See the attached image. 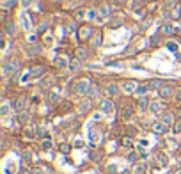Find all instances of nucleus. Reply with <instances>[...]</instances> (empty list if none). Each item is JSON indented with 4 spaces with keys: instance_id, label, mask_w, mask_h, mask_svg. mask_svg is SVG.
Listing matches in <instances>:
<instances>
[{
    "instance_id": "29",
    "label": "nucleus",
    "mask_w": 181,
    "mask_h": 174,
    "mask_svg": "<svg viewBox=\"0 0 181 174\" xmlns=\"http://www.w3.org/2000/svg\"><path fill=\"white\" fill-rule=\"evenodd\" d=\"M78 57H80V59L87 57V52H85V50H78Z\"/></svg>"
},
{
    "instance_id": "12",
    "label": "nucleus",
    "mask_w": 181,
    "mask_h": 174,
    "mask_svg": "<svg viewBox=\"0 0 181 174\" xmlns=\"http://www.w3.org/2000/svg\"><path fill=\"white\" fill-rule=\"evenodd\" d=\"M148 87H149V91H155V89H160V87H162V82H160V80H151V82L148 84Z\"/></svg>"
},
{
    "instance_id": "14",
    "label": "nucleus",
    "mask_w": 181,
    "mask_h": 174,
    "mask_svg": "<svg viewBox=\"0 0 181 174\" xmlns=\"http://www.w3.org/2000/svg\"><path fill=\"white\" fill-rule=\"evenodd\" d=\"M162 123H164L165 126H171V124L174 123V117H172L171 114H165V116H164V119H162Z\"/></svg>"
},
{
    "instance_id": "23",
    "label": "nucleus",
    "mask_w": 181,
    "mask_h": 174,
    "mask_svg": "<svg viewBox=\"0 0 181 174\" xmlns=\"http://www.w3.org/2000/svg\"><path fill=\"white\" fill-rule=\"evenodd\" d=\"M172 16H174L176 20H178V18H180V16H181V7H180V5H178V7L174 9V12H172Z\"/></svg>"
},
{
    "instance_id": "1",
    "label": "nucleus",
    "mask_w": 181,
    "mask_h": 174,
    "mask_svg": "<svg viewBox=\"0 0 181 174\" xmlns=\"http://www.w3.org/2000/svg\"><path fill=\"white\" fill-rule=\"evenodd\" d=\"M75 91H76L78 94H89V91H91V82H89V80H80V82H76Z\"/></svg>"
},
{
    "instance_id": "11",
    "label": "nucleus",
    "mask_w": 181,
    "mask_h": 174,
    "mask_svg": "<svg viewBox=\"0 0 181 174\" xmlns=\"http://www.w3.org/2000/svg\"><path fill=\"white\" fill-rule=\"evenodd\" d=\"M149 110H151L153 114H158V112L162 110V103H158V101H153V103L149 105Z\"/></svg>"
},
{
    "instance_id": "18",
    "label": "nucleus",
    "mask_w": 181,
    "mask_h": 174,
    "mask_svg": "<svg viewBox=\"0 0 181 174\" xmlns=\"http://www.w3.org/2000/svg\"><path fill=\"white\" fill-rule=\"evenodd\" d=\"M55 64H57L59 68H68V62H66V59H62V57L55 59Z\"/></svg>"
},
{
    "instance_id": "19",
    "label": "nucleus",
    "mask_w": 181,
    "mask_h": 174,
    "mask_svg": "<svg viewBox=\"0 0 181 174\" xmlns=\"http://www.w3.org/2000/svg\"><path fill=\"white\" fill-rule=\"evenodd\" d=\"M100 14H101V16H108V14H110V5H103V7L100 9Z\"/></svg>"
},
{
    "instance_id": "24",
    "label": "nucleus",
    "mask_w": 181,
    "mask_h": 174,
    "mask_svg": "<svg viewBox=\"0 0 181 174\" xmlns=\"http://www.w3.org/2000/svg\"><path fill=\"white\" fill-rule=\"evenodd\" d=\"M87 18H89V20H94V18H96V11H94V9H91V11H89V14H87Z\"/></svg>"
},
{
    "instance_id": "27",
    "label": "nucleus",
    "mask_w": 181,
    "mask_h": 174,
    "mask_svg": "<svg viewBox=\"0 0 181 174\" xmlns=\"http://www.w3.org/2000/svg\"><path fill=\"white\" fill-rule=\"evenodd\" d=\"M174 133H181V123H176V124H174Z\"/></svg>"
},
{
    "instance_id": "6",
    "label": "nucleus",
    "mask_w": 181,
    "mask_h": 174,
    "mask_svg": "<svg viewBox=\"0 0 181 174\" xmlns=\"http://www.w3.org/2000/svg\"><path fill=\"white\" fill-rule=\"evenodd\" d=\"M20 18H21V25H23V28H25V30H30L32 25H30V18H27V12H21Z\"/></svg>"
},
{
    "instance_id": "17",
    "label": "nucleus",
    "mask_w": 181,
    "mask_h": 174,
    "mask_svg": "<svg viewBox=\"0 0 181 174\" xmlns=\"http://www.w3.org/2000/svg\"><path fill=\"white\" fill-rule=\"evenodd\" d=\"M5 32L12 36V34L16 32V27H14V23H7V25H5Z\"/></svg>"
},
{
    "instance_id": "28",
    "label": "nucleus",
    "mask_w": 181,
    "mask_h": 174,
    "mask_svg": "<svg viewBox=\"0 0 181 174\" xmlns=\"http://www.w3.org/2000/svg\"><path fill=\"white\" fill-rule=\"evenodd\" d=\"M164 32H165V34H171V32H172V27H171V25H165V27H164Z\"/></svg>"
},
{
    "instance_id": "26",
    "label": "nucleus",
    "mask_w": 181,
    "mask_h": 174,
    "mask_svg": "<svg viewBox=\"0 0 181 174\" xmlns=\"http://www.w3.org/2000/svg\"><path fill=\"white\" fill-rule=\"evenodd\" d=\"M37 52H39V46H32V48L28 50V53H30V55H36Z\"/></svg>"
},
{
    "instance_id": "3",
    "label": "nucleus",
    "mask_w": 181,
    "mask_h": 174,
    "mask_svg": "<svg viewBox=\"0 0 181 174\" xmlns=\"http://www.w3.org/2000/svg\"><path fill=\"white\" fill-rule=\"evenodd\" d=\"M158 96L160 98H171L172 96V87L171 85H164V87H160V91H158Z\"/></svg>"
},
{
    "instance_id": "31",
    "label": "nucleus",
    "mask_w": 181,
    "mask_h": 174,
    "mask_svg": "<svg viewBox=\"0 0 181 174\" xmlns=\"http://www.w3.org/2000/svg\"><path fill=\"white\" fill-rule=\"evenodd\" d=\"M98 43H101V36H98V37H94V44H98Z\"/></svg>"
},
{
    "instance_id": "8",
    "label": "nucleus",
    "mask_w": 181,
    "mask_h": 174,
    "mask_svg": "<svg viewBox=\"0 0 181 174\" xmlns=\"http://www.w3.org/2000/svg\"><path fill=\"white\" fill-rule=\"evenodd\" d=\"M107 92L110 94V96H119V85H116V84H110L108 85V89H107Z\"/></svg>"
},
{
    "instance_id": "10",
    "label": "nucleus",
    "mask_w": 181,
    "mask_h": 174,
    "mask_svg": "<svg viewBox=\"0 0 181 174\" xmlns=\"http://www.w3.org/2000/svg\"><path fill=\"white\" fill-rule=\"evenodd\" d=\"M153 130H155V133H165V132H167V126H165L164 123H156V124L153 126Z\"/></svg>"
},
{
    "instance_id": "9",
    "label": "nucleus",
    "mask_w": 181,
    "mask_h": 174,
    "mask_svg": "<svg viewBox=\"0 0 181 174\" xmlns=\"http://www.w3.org/2000/svg\"><path fill=\"white\" fill-rule=\"evenodd\" d=\"M91 107H92V101L87 98V100H84L80 103V112H87V110H91Z\"/></svg>"
},
{
    "instance_id": "16",
    "label": "nucleus",
    "mask_w": 181,
    "mask_h": 174,
    "mask_svg": "<svg viewBox=\"0 0 181 174\" xmlns=\"http://www.w3.org/2000/svg\"><path fill=\"white\" fill-rule=\"evenodd\" d=\"M148 105H149L148 98H146V96H142V100L139 101V108H140V110H146V108H148Z\"/></svg>"
},
{
    "instance_id": "25",
    "label": "nucleus",
    "mask_w": 181,
    "mask_h": 174,
    "mask_svg": "<svg viewBox=\"0 0 181 174\" xmlns=\"http://www.w3.org/2000/svg\"><path fill=\"white\" fill-rule=\"evenodd\" d=\"M167 48H169V50H172V52H176V50H178V44H176V43H169V44H167Z\"/></svg>"
},
{
    "instance_id": "5",
    "label": "nucleus",
    "mask_w": 181,
    "mask_h": 174,
    "mask_svg": "<svg viewBox=\"0 0 181 174\" xmlns=\"http://www.w3.org/2000/svg\"><path fill=\"white\" fill-rule=\"evenodd\" d=\"M137 87H139V85H137L135 82H132V80L123 84V91H124V92H135V91H137Z\"/></svg>"
},
{
    "instance_id": "15",
    "label": "nucleus",
    "mask_w": 181,
    "mask_h": 174,
    "mask_svg": "<svg viewBox=\"0 0 181 174\" xmlns=\"http://www.w3.org/2000/svg\"><path fill=\"white\" fill-rule=\"evenodd\" d=\"M43 71H44V68H43V66H36L34 69H30V75H32V76H39Z\"/></svg>"
},
{
    "instance_id": "20",
    "label": "nucleus",
    "mask_w": 181,
    "mask_h": 174,
    "mask_svg": "<svg viewBox=\"0 0 181 174\" xmlns=\"http://www.w3.org/2000/svg\"><path fill=\"white\" fill-rule=\"evenodd\" d=\"M25 101H27V100L21 96V98L18 100V103H16V110H23V107H25Z\"/></svg>"
},
{
    "instance_id": "21",
    "label": "nucleus",
    "mask_w": 181,
    "mask_h": 174,
    "mask_svg": "<svg viewBox=\"0 0 181 174\" xmlns=\"http://www.w3.org/2000/svg\"><path fill=\"white\" fill-rule=\"evenodd\" d=\"M9 108H11V107H9V103H4V105H2V110H0V114H2V116H7V114H9Z\"/></svg>"
},
{
    "instance_id": "22",
    "label": "nucleus",
    "mask_w": 181,
    "mask_h": 174,
    "mask_svg": "<svg viewBox=\"0 0 181 174\" xmlns=\"http://www.w3.org/2000/svg\"><path fill=\"white\" fill-rule=\"evenodd\" d=\"M69 69H73V71H76V69H80V60H75L73 64H69Z\"/></svg>"
},
{
    "instance_id": "30",
    "label": "nucleus",
    "mask_w": 181,
    "mask_h": 174,
    "mask_svg": "<svg viewBox=\"0 0 181 174\" xmlns=\"http://www.w3.org/2000/svg\"><path fill=\"white\" fill-rule=\"evenodd\" d=\"M50 146H52L50 141H44V142H43V149H50Z\"/></svg>"
},
{
    "instance_id": "33",
    "label": "nucleus",
    "mask_w": 181,
    "mask_h": 174,
    "mask_svg": "<svg viewBox=\"0 0 181 174\" xmlns=\"http://www.w3.org/2000/svg\"><path fill=\"white\" fill-rule=\"evenodd\" d=\"M180 174H181V171H180Z\"/></svg>"
},
{
    "instance_id": "13",
    "label": "nucleus",
    "mask_w": 181,
    "mask_h": 174,
    "mask_svg": "<svg viewBox=\"0 0 181 174\" xmlns=\"http://www.w3.org/2000/svg\"><path fill=\"white\" fill-rule=\"evenodd\" d=\"M148 91H149L148 84H146V85H139V87H137V91H135V94H137V96H144Z\"/></svg>"
},
{
    "instance_id": "32",
    "label": "nucleus",
    "mask_w": 181,
    "mask_h": 174,
    "mask_svg": "<svg viewBox=\"0 0 181 174\" xmlns=\"http://www.w3.org/2000/svg\"><path fill=\"white\" fill-rule=\"evenodd\" d=\"M2 2H9V0H2Z\"/></svg>"
},
{
    "instance_id": "7",
    "label": "nucleus",
    "mask_w": 181,
    "mask_h": 174,
    "mask_svg": "<svg viewBox=\"0 0 181 174\" xmlns=\"http://www.w3.org/2000/svg\"><path fill=\"white\" fill-rule=\"evenodd\" d=\"M91 36H92V28L91 27H85V28L80 30V39H89Z\"/></svg>"
},
{
    "instance_id": "4",
    "label": "nucleus",
    "mask_w": 181,
    "mask_h": 174,
    "mask_svg": "<svg viewBox=\"0 0 181 174\" xmlns=\"http://www.w3.org/2000/svg\"><path fill=\"white\" fill-rule=\"evenodd\" d=\"M100 107H101V110H103L105 114H110V112L114 110V103H112L110 100H103V101L100 103Z\"/></svg>"
},
{
    "instance_id": "2",
    "label": "nucleus",
    "mask_w": 181,
    "mask_h": 174,
    "mask_svg": "<svg viewBox=\"0 0 181 174\" xmlns=\"http://www.w3.org/2000/svg\"><path fill=\"white\" fill-rule=\"evenodd\" d=\"M18 68H20L18 60H11V62H7V64L4 66V75H11V73L18 71Z\"/></svg>"
}]
</instances>
